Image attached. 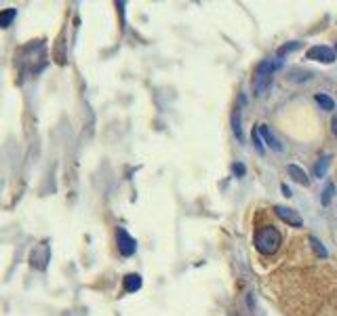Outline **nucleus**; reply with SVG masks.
Instances as JSON below:
<instances>
[{
	"label": "nucleus",
	"instance_id": "obj_13",
	"mask_svg": "<svg viewBox=\"0 0 337 316\" xmlns=\"http://www.w3.org/2000/svg\"><path fill=\"white\" fill-rule=\"evenodd\" d=\"M17 11L15 9H6V11H0V25L2 27H9L13 24V19H15Z\"/></svg>",
	"mask_w": 337,
	"mask_h": 316
},
{
	"label": "nucleus",
	"instance_id": "obj_5",
	"mask_svg": "<svg viewBox=\"0 0 337 316\" xmlns=\"http://www.w3.org/2000/svg\"><path fill=\"white\" fill-rule=\"evenodd\" d=\"M118 249H120V253L124 257H131L133 253H135V249H137L135 238H133L124 228H118Z\"/></svg>",
	"mask_w": 337,
	"mask_h": 316
},
{
	"label": "nucleus",
	"instance_id": "obj_12",
	"mask_svg": "<svg viewBox=\"0 0 337 316\" xmlns=\"http://www.w3.org/2000/svg\"><path fill=\"white\" fill-rule=\"evenodd\" d=\"M333 194H335V184H333V181H329V184L325 186V190H322V196H320L322 207H329V202H331Z\"/></svg>",
	"mask_w": 337,
	"mask_h": 316
},
{
	"label": "nucleus",
	"instance_id": "obj_20",
	"mask_svg": "<svg viewBox=\"0 0 337 316\" xmlns=\"http://www.w3.org/2000/svg\"><path fill=\"white\" fill-rule=\"evenodd\" d=\"M333 51H335V55H337V45H335V49H333Z\"/></svg>",
	"mask_w": 337,
	"mask_h": 316
},
{
	"label": "nucleus",
	"instance_id": "obj_2",
	"mask_svg": "<svg viewBox=\"0 0 337 316\" xmlns=\"http://www.w3.org/2000/svg\"><path fill=\"white\" fill-rule=\"evenodd\" d=\"M280 243H283V236H280L278 228L274 226H265L255 234V249L262 255H274L278 251Z\"/></svg>",
	"mask_w": 337,
	"mask_h": 316
},
{
	"label": "nucleus",
	"instance_id": "obj_7",
	"mask_svg": "<svg viewBox=\"0 0 337 316\" xmlns=\"http://www.w3.org/2000/svg\"><path fill=\"white\" fill-rule=\"evenodd\" d=\"M230 126H232V133L236 135V139L241 144H244V131H242V114H241V108H234L230 114Z\"/></svg>",
	"mask_w": 337,
	"mask_h": 316
},
{
	"label": "nucleus",
	"instance_id": "obj_16",
	"mask_svg": "<svg viewBox=\"0 0 337 316\" xmlns=\"http://www.w3.org/2000/svg\"><path fill=\"white\" fill-rule=\"evenodd\" d=\"M251 137H253V144H255L257 152H259V154H264V139H259V129H257V126H255V129H253Z\"/></svg>",
	"mask_w": 337,
	"mask_h": 316
},
{
	"label": "nucleus",
	"instance_id": "obj_15",
	"mask_svg": "<svg viewBox=\"0 0 337 316\" xmlns=\"http://www.w3.org/2000/svg\"><path fill=\"white\" fill-rule=\"evenodd\" d=\"M299 47H301V42H289V45L280 47L278 49V59H283L287 53H291V51H295V49H299Z\"/></svg>",
	"mask_w": 337,
	"mask_h": 316
},
{
	"label": "nucleus",
	"instance_id": "obj_17",
	"mask_svg": "<svg viewBox=\"0 0 337 316\" xmlns=\"http://www.w3.org/2000/svg\"><path fill=\"white\" fill-rule=\"evenodd\" d=\"M232 169H234V173L238 175V177H242V175H244V167L242 165H234Z\"/></svg>",
	"mask_w": 337,
	"mask_h": 316
},
{
	"label": "nucleus",
	"instance_id": "obj_18",
	"mask_svg": "<svg viewBox=\"0 0 337 316\" xmlns=\"http://www.w3.org/2000/svg\"><path fill=\"white\" fill-rule=\"evenodd\" d=\"M283 192H285V196H291V190L287 188V186H283Z\"/></svg>",
	"mask_w": 337,
	"mask_h": 316
},
{
	"label": "nucleus",
	"instance_id": "obj_1",
	"mask_svg": "<svg viewBox=\"0 0 337 316\" xmlns=\"http://www.w3.org/2000/svg\"><path fill=\"white\" fill-rule=\"evenodd\" d=\"M283 66V59H264L262 63L257 66L255 70V76H253V89H255V95L257 97H264L268 93L270 84H272V78H274V72Z\"/></svg>",
	"mask_w": 337,
	"mask_h": 316
},
{
	"label": "nucleus",
	"instance_id": "obj_4",
	"mask_svg": "<svg viewBox=\"0 0 337 316\" xmlns=\"http://www.w3.org/2000/svg\"><path fill=\"white\" fill-rule=\"evenodd\" d=\"M306 57H308V59H312V61H318V63H333V61L337 59V55H335V51H333L331 47L318 45V47L308 49Z\"/></svg>",
	"mask_w": 337,
	"mask_h": 316
},
{
	"label": "nucleus",
	"instance_id": "obj_11",
	"mask_svg": "<svg viewBox=\"0 0 337 316\" xmlns=\"http://www.w3.org/2000/svg\"><path fill=\"white\" fill-rule=\"evenodd\" d=\"M314 101L320 105L322 110H327V112H331L333 108H335V101L331 99L329 95H325V93H318V95H314Z\"/></svg>",
	"mask_w": 337,
	"mask_h": 316
},
{
	"label": "nucleus",
	"instance_id": "obj_14",
	"mask_svg": "<svg viewBox=\"0 0 337 316\" xmlns=\"http://www.w3.org/2000/svg\"><path fill=\"white\" fill-rule=\"evenodd\" d=\"M310 244H312V249H314L316 253H318V257H322V259H325V257L329 255V253H327V249L322 247V243L318 241V238H314V236H312V238H310Z\"/></svg>",
	"mask_w": 337,
	"mask_h": 316
},
{
	"label": "nucleus",
	"instance_id": "obj_9",
	"mask_svg": "<svg viewBox=\"0 0 337 316\" xmlns=\"http://www.w3.org/2000/svg\"><path fill=\"white\" fill-rule=\"evenodd\" d=\"M287 173L291 175V179L293 181H297V184H301V186H310V179H308V175H306V171L301 167H297V165H289L287 167Z\"/></svg>",
	"mask_w": 337,
	"mask_h": 316
},
{
	"label": "nucleus",
	"instance_id": "obj_6",
	"mask_svg": "<svg viewBox=\"0 0 337 316\" xmlns=\"http://www.w3.org/2000/svg\"><path fill=\"white\" fill-rule=\"evenodd\" d=\"M257 129H259V135H262L264 144L268 146L270 150H274V152H280V150H283V142H280V139L276 137V133H274L268 124H257Z\"/></svg>",
	"mask_w": 337,
	"mask_h": 316
},
{
	"label": "nucleus",
	"instance_id": "obj_10",
	"mask_svg": "<svg viewBox=\"0 0 337 316\" xmlns=\"http://www.w3.org/2000/svg\"><path fill=\"white\" fill-rule=\"evenodd\" d=\"M139 287H142V276H139V274H129V276L124 278V289L129 293L139 291Z\"/></svg>",
	"mask_w": 337,
	"mask_h": 316
},
{
	"label": "nucleus",
	"instance_id": "obj_19",
	"mask_svg": "<svg viewBox=\"0 0 337 316\" xmlns=\"http://www.w3.org/2000/svg\"><path fill=\"white\" fill-rule=\"evenodd\" d=\"M333 131H335V135H337V118H333Z\"/></svg>",
	"mask_w": 337,
	"mask_h": 316
},
{
	"label": "nucleus",
	"instance_id": "obj_3",
	"mask_svg": "<svg viewBox=\"0 0 337 316\" xmlns=\"http://www.w3.org/2000/svg\"><path fill=\"white\" fill-rule=\"evenodd\" d=\"M274 213L280 221H285L287 226H293V228H301L304 226V217H301L297 211L291 209V207H283V205H276L274 207Z\"/></svg>",
	"mask_w": 337,
	"mask_h": 316
},
{
	"label": "nucleus",
	"instance_id": "obj_8",
	"mask_svg": "<svg viewBox=\"0 0 337 316\" xmlns=\"http://www.w3.org/2000/svg\"><path fill=\"white\" fill-rule=\"evenodd\" d=\"M329 165H331V156H329V154H325V156H320L318 160H316V165L312 169V175H314L316 179H322L327 175V171H329Z\"/></svg>",
	"mask_w": 337,
	"mask_h": 316
}]
</instances>
